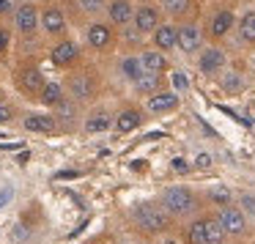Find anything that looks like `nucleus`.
Instances as JSON below:
<instances>
[{
	"instance_id": "obj_16",
	"label": "nucleus",
	"mask_w": 255,
	"mask_h": 244,
	"mask_svg": "<svg viewBox=\"0 0 255 244\" xmlns=\"http://www.w3.org/2000/svg\"><path fill=\"white\" fill-rule=\"evenodd\" d=\"M231 28H233V14L228 11V8H225V11H217L214 19H211V36L220 39V36H225Z\"/></svg>"
},
{
	"instance_id": "obj_35",
	"label": "nucleus",
	"mask_w": 255,
	"mask_h": 244,
	"mask_svg": "<svg viewBox=\"0 0 255 244\" xmlns=\"http://www.w3.org/2000/svg\"><path fill=\"white\" fill-rule=\"evenodd\" d=\"M8 121H11V107L0 105V123H8Z\"/></svg>"
},
{
	"instance_id": "obj_36",
	"label": "nucleus",
	"mask_w": 255,
	"mask_h": 244,
	"mask_svg": "<svg viewBox=\"0 0 255 244\" xmlns=\"http://www.w3.org/2000/svg\"><path fill=\"white\" fill-rule=\"evenodd\" d=\"M170 167H173L176 173H187V170H189V165H187L184 159H173V162H170Z\"/></svg>"
},
{
	"instance_id": "obj_26",
	"label": "nucleus",
	"mask_w": 255,
	"mask_h": 244,
	"mask_svg": "<svg viewBox=\"0 0 255 244\" xmlns=\"http://www.w3.org/2000/svg\"><path fill=\"white\" fill-rule=\"evenodd\" d=\"M206 228H209V244H222V236H225L222 222L220 220H206Z\"/></svg>"
},
{
	"instance_id": "obj_41",
	"label": "nucleus",
	"mask_w": 255,
	"mask_h": 244,
	"mask_svg": "<svg viewBox=\"0 0 255 244\" xmlns=\"http://www.w3.org/2000/svg\"><path fill=\"white\" fill-rule=\"evenodd\" d=\"M165 244H178V242H173V239H167V242Z\"/></svg>"
},
{
	"instance_id": "obj_24",
	"label": "nucleus",
	"mask_w": 255,
	"mask_h": 244,
	"mask_svg": "<svg viewBox=\"0 0 255 244\" xmlns=\"http://www.w3.org/2000/svg\"><path fill=\"white\" fill-rule=\"evenodd\" d=\"M189 244H209V228H206V220L192 222V228H189Z\"/></svg>"
},
{
	"instance_id": "obj_17",
	"label": "nucleus",
	"mask_w": 255,
	"mask_h": 244,
	"mask_svg": "<svg viewBox=\"0 0 255 244\" xmlns=\"http://www.w3.org/2000/svg\"><path fill=\"white\" fill-rule=\"evenodd\" d=\"M110 113H105V110H99V113H94V116L85 121V132L88 134H99V132H107L110 129Z\"/></svg>"
},
{
	"instance_id": "obj_21",
	"label": "nucleus",
	"mask_w": 255,
	"mask_h": 244,
	"mask_svg": "<svg viewBox=\"0 0 255 244\" xmlns=\"http://www.w3.org/2000/svg\"><path fill=\"white\" fill-rule=\"evenodd\" d=\"M91 88H94V83L88 80V74H80V77H74L72 83H69V91H72L77 99H88V96H91Z\"/></svg>"
},
{
	"instance_id": "obj_23",
	"label": "nucleus",
	"mask_w": 255,
	"mask_h": 244,
	"mask_svg": "<svg viewBox=\"0 0 255 244\" xmlns=\"http://www.w3.org/2000/svg\"><path fill=\"white\" fill-rule=\"evenodd\" d=\"M239 33H242V39L250 41V44L255 41V11H247L242 17V22H239Z\"/></svg>"
},
{
	"instance_id": "obj_1",
	"label": "nucleus",
	"mask_w": 255,
	"mask_h": 244,
	"mask_svg": "<svg viewBox=\"0 0 255 244\" xmlns=\"http://www.w3.org/2000/svg\"><path fill=\"white\" fill-rule=\"evenodd\" d=\"M132 217H134V222H137L143 231H148V233H159V231H165L167 228V209L165 206H159V203H154V200H143V203H137L132 209Z\"/></svg>"
},
{
	"instance_id": "obj_30",
	"label": "nucleus",
	"mask_w": 255,
	"mask_h": 244,
	"mask_svg": "<svg viewBox=\"0 0 255 244\" xmlns=\"http://www.w3.org/2000/svg\"><path fill=\"white\" fill-rule=\"evenodd\" d=\"M80 8H83V11H99L102 8V0H80Z\"/></svg>"
},
{
	"instance_id": "obj_32",
	"label": "nucleus",
	"mask_w": 255,
	"mask_h": 244,
	"mask_svg": "<svg viewBox=\"0 0 255 244\" xmlns=\"http://www.w3.org/2000/svg\"><path fill=\"white\" fill-rule=\"evenodd\" d=\"M173 85H176L178 91H187V85H189V80H187V74H181V72H176L173 74Z\"/></svg>"
},
{
	"instance_id": "obj_3",
	"label": "nucleus",
	"mask_w": 255,
	"mask_h": 244,
	"mask_svg": "<svg viewBox=\"0 0 255 244\" xmlns=\"http://www.w3.org/2000/svg\"><path fill=\"white\" fill-rule=\"evenodd\" d=\"M217 220L222 222V228H225V233H242L244 228H247V217H244L242 209H233V206H225V209L220 211V217Z\"/></svg>"
},
{
	"instance_id": "obj_38",
	"label": "nucleus",
	"mask_w": 255,
	"mask_h": 244,
	"mask_svg": "<svg viewBox=\"0 0 255 244\" xmlns=\"http://www.w3.org/2000/svg\"><path fill=\"white\" fill-rule=\"evenodd\" d=\"M14 8V0H0V14H8Z\"/></svg>"
},
{
	"instance_id": "obj_7",
	"label": "nucleus",
	"mask_w": 255,
	"mask_h": 244,
	"mask_svg": "<svg viewBox=\"0 0 255 244\" xmlns=\"http://www.w3.org/2000/svg\"><path fill=\"white\" fill-rule=\"evenodd\" d=\"M200 47V30L195 25H184L178 28V50L184 52H195Z\"/></svg>"
},
{
	"instance_id": "obj_33",
	"label": "nucleus",
	"mask_w": 255,
	"mask_h": 244,
	"mask_svg": "<svg viewBox=\"0 0 255 244\" xmlns=\"http://www.w3.org/2000/svg\"><path fill=\"white\" fill-rule=\"evenodd\" d=\"M195 167H200V170L211 167V156L209 154H198V156H195Z\"/></svg>"
},
{
	"instance_id": "obj_9",
	"label": "nucleus",
	"mask_w": 255,
	"mask_h": 244,
	"mask_svg": "<svg viewBox=\"0 0 255 244\" xmlns=\"http://www.w3.org/2000/svg\"><path fill=\"white\" fill-rule=\"evenodd\" d=\"M25 129L47 134V132H52V129H55V118L47 116V113H36V116H28V118H25Z\"/></svg>"
},
{
	"instance_id": "obj_11",
	"label": "nucleus",
	"mask_w": 255,
	"mask_h": 244,
	"mask_svg": "<svg viewBox=\"0 0 255 244\" xmlns=\"http://www.w3.org/2000/svg\"><path fill=\"white\" fill-rule=\"evenodd\" d=\"M178 107V96L176 94H154L148 99V110L151 113H167Z\"/></svg>"
},
{
	"instance_id": "obj_13",
	"label": "nucleus",
	"mask_w": 255,
	"mask_h": 244,
	"mask_svg": "<svg viewBox=\"0 0 255 244\" xmlns=\"http://www.w3.org/2000/svg\"><path fill=\"white\" fill-rule=\"evenodd\" d=\"M110 19L116 25L132 22V3H129V0H116V3H110Z\"/></svg>"
},
{
	"instance_id": "obj_14",
	"label": "nucleus",
	"mask_w": 255,
	"mask_h": 244,
	"mask_svg": "<svg viewBox=\"0 0 255 244\" xmlns=\"http://www.w3.org/2000/svg\"><path fill=\"white\" fill-rule=\"evenodd\" d=\"M41 25H44L47 33H61V30L66 28V19H63V14L58 11V8H47V11L41 14Z\"/></svg>"
},
{
	"instance_id": "obj_18",
	"label": "nucleus",
	"mask_w": 255,
	"mask_h": 244,
	"mask_svg": "<svg viewBox=\"0 0 255 244\" xmlns=\"http://www.w3.org/2000/svg\"><path fill=\"white\" fill-rule=\"evenodd\" d=\"M140 61H143V69H145V72H154V74H159L162 69L167 66L165 55H162V52H154V50L143 52V55H140Z\"/></svg>"
},
{
	"instance_id": "obj_31",
	"label": "nucleus",
	"mask_w": 255,
	"mask_h": 244,
	"mask_svg": "<svg viewBox=\"0 0 255 244\" xmlns=\"http://www.w3.org/2000/svg\"><path fill=\"white\" fill-rule=\"evenodd\" d=\"M242 209L247 214H255V195H242Z\"/></svg>"
},
{
	"instance_id": "obj_10",
	"label": "nucleus",
	"mask_w": 255,
	"mask_h": 244,
	"mask_svg": "<svg viewBox=\"0 0 255 244\" xmlns=\"http://www.w3.org/2000/svg\"><path fill=\"white\" fill-rule=\"evenodd\" d=\"M113 41V33L107 25H91L88 28V44L96 47V50H105V47H110Z\"/></svg>"
},
{
	"instance_id": "obj_37",
	"label": "nucleus",
	"mask_w": 255,
	"mask_h": 244,
	"mask_svg": "<svg viewBox=\"0 0 255 244\" xmlns=\"http://www.w3.org/2000/svg\"><path fill=\"white\" fill-rule=\"evenodd\" d=\"M8 41H11V36H8V30H0V52H6Z\"/></svg>"
},
{
	"instance_id": "obj_20",
	"label": "nucleus",
	"mask_w": 255,
	"mask_h": 244,
	"mask_svg": "<svg viewBox=\"0 0 255 244\" xmlns=\"http://www.w3.org/2000/svg\"><path fill=\"white\" fill-rule=\"evenodd\" d=\"M121 72H124V77H127V80L137 83V80L145 74V69H143V61H140V58H127V61L121 63Z\"/></svg>"
},
{
	"instance_id": "obj_29",
	"label": "nucleus",
	"mask_w": 255,
	"mask_h": 244,
	"mask_svg": "<svg viewBox=\"0 0 255 244\" xmlns=\"http://www.w3.org/2000/svg\"><path fill=\"white\" fill-rule=\"evenodd\" d=\"M211 200H214L217 206H228L231 203V192H228L225 187H217V189H211Z\"/></svg>"
},
{
	"instance_id": "obj_4",
	"label": "nucleus",
	"mask_w": 255,
	"mask_h": 244,
	"mask_svg": "<svg viewBox=\"0 0 255 244\" xmlns=\"http://www.w3.org/2000/svg\"><path fill=\"white\" fill-rule=\"evenodd\" d=\"M39 22H41V17H39V11H36L30 3H25V6L17 8V28L22 30V33L36 30V28H39Z\"/></svg>"
},
{
	"instance_id": "obj_42",
	"label": "nucleus",
	"mask_w": 255,
	"mask_h": 244,
	"mask_svg": "<svg viewBox=\"0 0 255 244\" xmlns=\"http://www.w3.org/2000/svg\"><path fill=\"white\" fill-rule=\"evenodd\" d=\"M253 107H255V102H253Z\"/></svg>"
},
{
	"instance_id": "obj_28",
	"label": "nucleus",
	"mask_w": 255,
	"mask_h": 244,
	"mask_svg": "<svg viewBox=\"0 0 255 244\" xmlns=\"http://www.w3.org/2000/svg\"><path fill=\"white\" fill-rule=\"evenodd\" d=\"M165 8L178 17V14H184V11L189 8V0H165Z\"/></svg>"
},
{
	"instance_id": "obj_19",
	"label": "nucleus",
	"mask_w": 255,
	"mask_h": 244,
	"mask_svg": "<svg viewBox=\"0 0 255 244\" xmlns=\"http://www.w3.org/2000/svg\"><path fill=\"white\" fill-rule=\"evenodd\" d=\"M116 126H118V132H124V134L134 132V129L140 126V113L137 110H124L121 116H118Z\"/></svg>"
},
{
	"instance_id": "obj_8",
	"label": "nucleus",
	"mask_w": 255,
	"mask_h": 244,
	"mask_svg": "<svg viewBox=\"0 0 255 244\" xmlns=\"http://www.w3.org/2000/svg\"><path fill=\"white\" fill-rule=\"evenodd\" d=\"M154 41L159 50H176L178 47V30L173 25H159L154 30Z\"/></svg>"
},
{
	"instance_id": "obj_12",
	"label": "nucleus",
	"mask_w": 255,
	"mask_h": 244,
	"mask_svg": "<svg viewBox=\"0 0 255 244\" xmlns=\"http://www.w3.org/2000/svg\"><path fill=\"white\" fill-rule=\"evenodd\" d=\"M22 88L25 91H30V94H36V91H44V77H41V72L36 66H28V69H22Z\"/></svg>"
},
{
	"instance_id": "obj_39",
	"label": "nucleus",
	"mask_w": 255,
	"mask_h": 244,
	"mask_svg": "<svg viewBox=\"0 0 255 244\" xmlns=\"http://www.w3.org/2000/svg\"><path fill=\"white\" fill-rule=\"evenodd\" d=\"M19 236H22V239L28 236V231H25L22 225H17V228H14V239H19Z\"/></svg>"
},
{
	"instance_id": "obj_15",
	"label": "nucleus",
	"mask_w": 255,
	"mask_h": 244,
	"mask_svg": "<svg viewBox=\"0 0 255 244\" xmlns=\"http://www.w3.org/2000/svg\"><path fill=\"white\" fill-rule=\"evenodd\" d=\"M74 58H77V47H74L72 41H61V44L52 47V61H55L58 66H66Z\"/></svg>"
},
{
	"instance_id": "obj_6",
	"label": "nucleus",
	"mask_w": 255,
	"mask_h": 244,
	"mask_svg": "<svg viewBox=\"0 0 255 244\" xmlns=\"http://www.w3.org/2000/svg\"><path fill=\"white\" fill-rule=\"evenodd\" d=\"M134 28L140 30V33H151V30L159 28V14L154 11V8L143 6L137 8V14H134Z\"/></svg>"
},
{
	"instance_id": "obj_34",
	"label": "nucleus",
	"mask_w": 255,
	"mask_h": 244,
	"mask_svg": "<svg viewBox=\"0 0 255 244\" xmlns=\"http://www.w3.org/2000/svg\"><path fill=\"white\" fill-rule=\"evenodd\" d=\"M11 195H14V189H11V187H3V189H0V209H3V206H6L8 200H11Z\"/></svg>"
},
{
	"instance_id": "obj_27",
	"label": "nucleus",
	"mask_w": 255,
	"mask_h": 244,
	"mask_svg": "<svg viewBox=\"0 0 255 244\" xmlns=\"http://www.w3.org/2000/svg\"><path fill=\"white\" fill-rule=\"evenodd\" d=\"M242 77H239V74H225V77H222V88L228 91V94H239V91H242Z\"/></svg>"
},
{
	"instance_id": "obj_22",
	"label": "nucleus",
	"mask_w": 255,
	"mask_h": 244,
	"mask_svg": "<svg viewBox=\"0 0 255 244\" xmlns=\"http://www.w3.org/2000/svg\"><path fill=\"white\" fill-rule=\"evenodd\" d=\"M134 85H137L140 94H151V96H154V94H159V74L145 72V74H143V77H140Z\"/></svg>"
},
{
	"instance_id": "obj_2",
	"label": "nucleus",
	"mask_w": 255,
	"mask_h": 244,
	"mask_svg": "<svg viewBox=\"0 0 255 244\" xmlns=\"http://www.w3.org/2000/svg\"><path fill=\"white\" fill-rule=\"evenodd\" d=\"M162 206L167 209V214L173 217H184L195 209V195L187 187H167L162 192Z\"/></svg>"
},
{
	"instance_id": "obj_25",
	"label": "nucleus",
	"mask_w": 255,
	"mask_h": 244,
	"mask_svg": "<svg viewBox=\"0 0 255 244\" xmlns=\"http://www.w3.org/2000/svg\"><path fill=\"white\" fill-rule=\"evenodd\" d=\"M41 102H44V105H61V102H63L61 85H58V83H47L44 91H41Z\"/></svg>"
},
{
	"instance_id": "obj_40",
	"label": "nucleus",
	"mask_w": 255,
	"mask_h": 244,
	"mask_svg": "<svg viewBox=\"0 0 255 244\" xmlns=\"http://www.w3.org/2000/svg\"><path fill=\"white\" fill-rule=\"evenodd\" d=\"M74 176H77V173H74V170H69V173H58L55 178H74Z\"/></svg>"
},
{
	"instance_id": "obj_5",
	"label": "nucleus",
	"mask_w": 255,
	"mask_h": 244,
	"mask_svg": "<svg viewBox=\"0 0 255 244\" xmlns=\"http://www.w3.org/2000/svg\"><path fill=\"white\" fill-rule=\"evenodd\" d=\"M225 66V52L217 50V47H209V50L200 55V72L203 74H214Z\"/></svg>"
}]
</instances>
